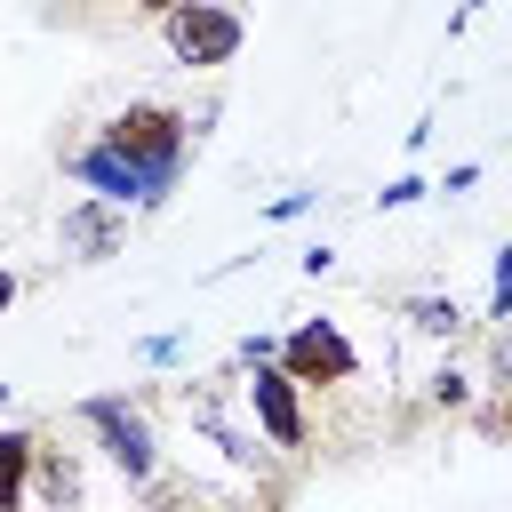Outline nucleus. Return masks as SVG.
<instances>
[{
	"instance_id": "9",
	"label": "nucleus",
	"mask_w": 512,
	"mask_h": 512,
	"mask_svg": "<svg viewBox=\"0 0 512 512\" xmlns=\"http://www.w3.org/2000/svg\"><path fill=\"white\" fill-rule=\"evenodd\" d=\"M408 312H416V328H424V336H456V328H464V312H456V296H416Z\"/></svg>"
},
{
	"instance_id": "14",
	"label": "nucleus",
	"mask_w": 512,
	"mask_h": 512,
	"mask_svg": "<svg viewBox=\"0 0 512 512\" xmlns=\"http://www.w3.org/2000/svg\"><path fill=\"white\" fill-rule=\"evenodd\" d=\"M136 16H168V8H184V0H128Z\"/></svg>"
},
{
	"instance_id": "6",
	"label": "nucleus",
	"mask_w": 512,
	"mask_h": 512,
	"mask_svg": "<svg viewBox=\"0 0 512 512\" xmlns=\"http://www.w3.org/2000/svg\"><path fill=\"white\" fill-rule=\"evenodd\" d=\"M56 240H64V256L104 264V256L128 240V208H120V200H72V208H64V224H56Z\"/></svg>"
},
{
	"instance_id": "3",
	"label": "nucleus",
	"mask_w": 512,
	"mask_h": 512,
	"mask_svg": "<svg viewBox=\"0 0 512 512\" xmlns=\"http://www.w3.org/2000/svg\"><path fill=\"white\" fill-rule=\"evenodd\" d=\"M80 424L104 432V456H112L128 480H152V472H160V440H152V424H144L136 400H80Z\"/></svg>"
},
{
	"instance_id": "15",
	"label": "nucleus",
	"mask_w": 512,
	"mask_h": 512,
	"mask_svg": "<svg viewBox=\"0 0 512 512\" xmlns=\"http://www.w3.org/2000/svg\"><path fill=\"white\" fill-rule=\"evenodd\" d=\"M8 304H16V280H8V272H0V312H8Z\"/></svg>"
},
{
	"instance_id": "10",
	"label": "nucleus",
	"mask_w": 512,
	"mask_h": 512,
	"mask_svg": "<svg viewBox=\"0 0 512 512\" xmlns=\"http://www.w3.org/2000/svg\"><path fill=\"white\" fill-rule=\"evenodd\" d=\"M72 488H80V472H72V456H48V464H40V496H48L56 512H64V504H72Z\"/></svg>"
},
{
	"instance_id": "12",
	"label": "nucleus",
	"mask_w": 512,
	"mask_h": 512,
	"mask_svg": "<svg viewBox=\"0 0 512 512\" xmlns=\"http://www.w3.org/2000/svg\"><path fill=\"white\" fill-rule=\"evenodd\" d=\"M376 200H384V208H408V200H424V176H392Z\"/></svg>"
},
{
	"instance_id": "11",
	"label": "nucleus",
	"mask_w": 512,
	"mask_h": 512,
	"mask_svg": "<svg viewBox=\"0 0 512 512\" xmlns=\"http://www.w3.org/2000/svg\"><path fill=\"white\" fill-rule=\"evenodd\" d=\"M488 312L512 320V248H496V288H488Z\"/></svg>"
},
{
	"instance_id": "13",
	"label": "nucleus",
	"mask_w": 512,
	"mask_h": 512,
	"mask_svg": "<svg viewBox=\"0 0 512 512\" xmlns=\"http://www.w3.org/2000/svg\"><path fill=\"white\" fill-rule=\"evenodd\" d=\"M496 376H504V384H512V320H504V328H496Z\"/></svg>"
},
{
	"instance_id": "7",
	"label": "nucleus",
	"mask_w": 512,
	"mask_h": 512,
	"mask_svg": "<svg viewBox=\"0 0 512 512\" xmlns=\"http://www.w3.org/2000/svg\"><path fill=\"white\" fill-rule=\"evenodd\" d=\"M64 168H72V176H80V184H88L96 200H120V208H136V200H152V184H144V168H136V160H120V152H112L104 136H96V144H80V152H72Z\"/></svg>"
},
{
	"instance_id": "1",
	"label": "nucleus",
	"mask_w": 512,
	"mask_h": 512,
	"mask_svg": "<svg viewBox=\"0 0 512 512\" xmlns=\"http://www.w3.org/2000/svg\"><path fill=\"white\" fill-rule=\"evenodd\" d=\"M184 136H192V120H184V112H168V104H128V112H112V120H104V144H112L120 160H136V168H144L152 200L176 184V168H184Z\"/></svg>"
},
{
	"instance_id": "8",
	"label": "nucleus",
	"mask_w": 512,
	"mask_h": 512,
	"mask_svg": "<svg viewBox=\"0 0 512 512\" xmlns=\"http://www.w3.org/2000/svg\"><path fill=\"white\" fill-rule=\"evenodd\" d=\"M32 432H0V512H16L24 504V480H32Z\"/></svg>"
},
{
	"instance_id": "4",
	"label": "nucleus",
	"mask_w": 512,
	"mask_h": 512,
	"mask_svg": "<svg viewBox=\"0 0 512 512\" xmlns=\"http://www.w3.org/2000/svg\"><path fill=\"white\" fill-rule=\"evenodd\" d=\"M280 368H288L296 384H352L360 352L344 344V328H336V320H304L296 336H280Z\"/></svg>"
},
{
	"instance_id": "5",
	"label": "nucleus",
	"mask_w": 512,
	"mask_h": 512,
	"mask_svg": "<svg viewBox=\"0 0 512 512\" xmlns=\"http://www.w3.org/2000/svg\"><path fill=\"white\" fill-rule=\"evenodd\" d=\"M240 400H248V416L264 424V440H272V448H304V400H296V376H288V368L248 360Z\"/></svg>"
},
{
	"instance_id": "2",
	"label": "nucleus",
	"mask_w": 512,
	"mask_h": 512,
	"mask_svg": "<svg viewBox=\"0 0 512 512\" xmlns=\"http://www.w3.org/2000/svg\"><path fill=\"white\" fill-rule=\"evenodd\" d=\"M160 40H168V56H176L184 72H216V64H232V56H240L248 24H240V8H232V0H184V8H168V16H160Z\"/></svg>"
}]
</instances>
